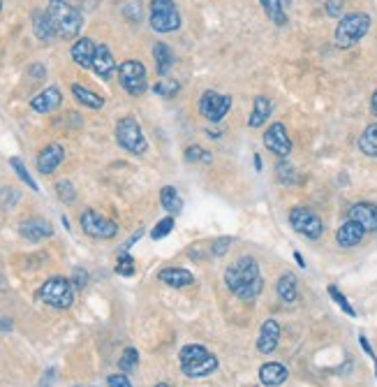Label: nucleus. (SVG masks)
I'll return each instance as SVG.
<instances>
[{
  "label": "nucleus",
  "mask_w": 377,
  "mask_h": 387,
  "mask_svg": "<svg viewBox=\"0 0 377 387\" xmlns=\"http://www.w3.org/2000/svg\"><path fill=\"white\" fill-rule=\"evenodd\" d=\"M225 283H227V288L237 294L239 299L255 301L264 288V279H262V272H259L257 260L250 255H243L237 262H232L225 269Z\"/></svg>",
  "instance_id": "obj_1"
},
{
  "label": "nucleus",
  "mask_w": 377,
  "mask_h": 387,
  "mask_svg": "<svg viewBox=\"0 0 377 387\" xmlns=\"http://www.w3.org/2000/svg\"><path fill=\"white\" fill-rule=\"evenodd\" d=\"M47 14L54 23L56 37L61 40H74L81 35L83 28V16L77 7H72L65 0H49L47 5Z\"/></svg>",
  "instance_id": "obj_2"
},
{
  "label": "nucleus",
  "mask_w": 377,
  "mask_h": 387,
  "mask_svg": "<svg viewBox=\"0 0 377 387\" xmlns=\"http://www.w3.org/2000/svg\"><path fill=\"white\" fill-rule=\"evenodd\" d=\"M179 359H181V369L183 374L188 378H204V376H211L215 369H217V357L211 355L202 343H190V346H183L179 352Z\"/></svg>",
  "instance_id": "obj_3"
},
{
  "label": "nucleus",
  "mask_w": 377,
  "mask_h": 387,
  "mask_svg": "<svg viewBox=\"0 0 377 387\" xmlns=\"http://www.w3.org/2000/svg\"><path fill=\"white\" fill-rule=\"evenodd\" d=\"M371 26H373V19L366 12L345 14L338 21L336 35H333V40H336V47L338 49H352V47L359 45V42H361L368 35Z\"/></svg>",
  "instance_id": "obj_4"
},
{
  "label": "nucleus",
  "mask_w": 377,
  "mask_h": 387,
  "mask_svg": "<svg viewBox=\"0 0 377 387\" xmlns=\"http://www.w3.org/2000/svg\"><path fill=\"white\" fill-rule=\"evenodd\" d=\"M116 141H119L121 149L135 156H144L148 151V141L135 116H123V119H119V123H116Z\"/></svg>",
  "instance_id": "obj_5"
},
{
  "label": "nucleus",
  "mask_w": 377,
  "mask_h": 387,
  "mask_svg": "<svg viewBox=\"0 0 377 387\" xmlns=\"http://www.w3.org/2000/svg\"><path fill=\"white\" fill-rule=\"evenodd\" d=\"M40 299L49 306L65 311L74 304V285L70 279L54 276V279L44 281V285L40 288Z\"/></svg>",
  "instance_id": "obj_6"
},
{
  "label": "nucleus",
  "mask_w": 377,
  "mask_h": 387,
  "mask_svg": "<svg viewBox=\"0 0 377 387\" xmlns=\"http://www.w3.org/2000/svg\"><path fill=\"white\" fill-rule=\"evenodd\" d=\"M148 21L155 33H174L181 28V12L174 0H150Z\"/></svg>",
  "instance_id": "obj_7"
},
{
  "label": "nucleus",
  "mask_w": 377,
  "mask_h": 387,
  "mask_svg": "<svg viewBox=\"0 0 377 387\" xmlns=\"http://www.w3.org/2000/svg\"><path fill=\"white\" fill-rule=\"evenodd\" d=\"M119 81L125 93L130 96H144L148 88V79H146V67L139 61H123L119 65Z\"/></svg>",
  "instance_id": "obj_8"
},
{
  "label": "nucleus",
  "mask_w": 377,
  "mask_h": 387,
  "mask_svg": "<svg viewBox=\"0 0 377 387\" xmlns=\"http://www.w3.org/2000/svg\"><path fill=\"white\" fill-rule=\"evenodd\" d=\"M289 225L294 227V232H299L301 237H306L310 241L320 239L324 234V223L322 218L315 212H310L308 207H294L289 212Z\"/></svg>",
  "instance_id": "obj_9"
},
{
  "label": "nucleus",
  "mask_w": 377,
  "mask_h": 387,
  "mask_svg": "<svg viewBox=\"0 0 377 387\" xmlns=\"http://www.w3.org/2000/svg\"><path fill=\"white\" fill-rule=\"evenodd\" d=\"M79 225L81 230L93 239H114L119 234V225L112 218H104L100 216L93 209H86L81 216H79Z\"/></svg>",
  "instance_id": "obj_10"
},
{
  "label": "nucleus",
  "mask_w": 377,
  "mask_h": 387,
  "mask_svg": "<svg viewBox=\"0 0 377 387\" xmlns=\"http://www.w3.org/2000/svg\"><path fill=\"white\" fill-rule=\"evenodd\" d=\"M229 109H232V96H222L217 91H204L202 98H199V114L211 123L222 121Z\"/></svg>",
  "instance_id": "obj_11"
},
{
  "label": "nucleus",
  "mask_w": 377,
  "mask_h": 387,
  "mask_svg": "<svg viewBox=\"0 0 377 387\" xmlns=\"http://www.w3.org/2000/svg\"><path fill=\"white\" fill-rule=\"evenodd\" d=\"M264 146L278 158H287L292 154V139L280 121L271 123V128L264 132Z\"/></svg>",
  "instance_id": "obj_12"
},
{
  "label": "nucleus",
  "mask_w": 377,
  "mask_h": 387,
  "mask_svg": "<svg viewBox=\"0 0 377 387\" xmlns=\"http://www.w3.org/2000/svg\"><path fill=\"white\" fill-rule=\"evenodd\" d=\"M349 221H354L364 227L366 232H377V204L373 202H357L349 207Z\"/></svg>",
  "instance_id": "obj_13"
},
{
  "label": "nucleus",
  "mask_w": 377,
  "mask_h": 387,
  "mask_svg": "<svg viewBox=\"0 0 377 387\" xmlns=\"http://www.w3.org/2000/svg\"><path fill=\"white\" fill-rule=\"evenodd\" d=\"M63 103V93L58 86H47L42 93H37L35 98L30 100V109L37 114H52L56 112L58 107Z\"/></svg>",
  "instance_id": "obj_14"
},
{
  "label": "nucleus",
  "mask_w": 377,
  "mask_h": 387,
  "mask_svg": "<svg viewBox=\"0 0 377 387\" xmlns=\"http://www.w3.org/2000/svg\"><path fill=\"white\" fill-rule=\"evenodd\" d=\"M65 161V149L61 144H49L37 154V172L40 174H54L58 165Z\"/></svg>",
  "instance_id": "obj_15"
},
{
  "label": "nucleus",
  "mask_w": 377,
  "mask_h": 387,
  "mask_svg": "<svg viewBox=\"0 0 377 387\" xmlns=\"http://www.w3.org/2000/svg\"><path fill=\"white\" fill-rule=\"evenodd\" d=\"M280 343V325L269 318V320H264L262 330H259V336H257V350L262 352V355H271V352L278 348Z\"/></svg>",
  "instance_id": "obj_16"
},
{
  "label": "nucleus",
  "mask_w": 377,
  "mask_h": 387,
  "mask_svg": "<svg viewBox=\"0 0 377 387\" xmlns=\"http://www.w3.org/2000/svg\"><path fill=\"white\" fill-rule=\"evenodd\" d=\"M95 49L97 45L90 37H79L70 49L72 61L77 63L83 70H93V58H95Z\"/></svg>",
  "instance_id": "obj_17"
},
{
  "label": "nucleus",
  "mask_w": 377,
  "mask_h": 387,
  "mask_svg": "<svg viewBox=\"0 0 377 387\" xmlns=\"http://www.w3.org/2000/svg\"><path fill=\"white\" fill-rule=\"evenodd\" d=\"M119 70V65L114 61V54L109 52L107 45H97L95 49V58H93V72L97 74L100 79H112L114 72Z\"/></svg>",
  "instance_id": "obj_18"
},
{
  "label": "nucleus",
  "mask_w": 377,
  "mask_h": 387,
  "mask_svg": "<svg viewBox=\"0 0 377 387\" xmlns=\"http://www.w3.org/2000/svg\"><path fill=\"white\" fill-rule=\"evenodd\" d=\"M364 234H366V230L359 223H354V221H347L342 223L340 227H338V232H336V241H338V246L340 248H354V246H359V243L364 241Z\"/></svg>",
  "instance_id": "obj_19"
},
{
  "label": "nucleus",
  "mask_w": 377,
  "mask_h": 387,
  "mask_svg": "<svg viewBox=\"0 0 377 387\" xmlns=\"http://www.w3.org/2000/svg\"><path fill=\"white\" fill-rule=\"evenodd\" d=\"M21 237L28 239V241H42V239H49L54 234V227L44 218H30V221L21 223L19 227Z\"/></svg>",
  "instance_id": "obj_20"
},
{
  "label": "nucleus",
  "mask_w": 377,
  "mask_h": 387,
  "mask_svg": "<svg viewBox=\"0 0 377 387\" xmlns=\"http://www.w3.org/2000/svg\"><path fill=\"white\" fill-rule=\"evenodd\" d=\"M157 279L164 285H169V288H186V285L195 283V276L183 267H164L162 272L157 274Z\"/></svg>",
  "instance_id": "obj_21"
},
{
  "label": "nucleus",
  "mask_w": 377,
  "mask_h": 387,
  "mask_svg": "<svg viewBox=\"0 0 377 387\" xmlns=\"http://www.w3.org/2000/svg\"><path fill=\"white\" fill-rule=\"evenodd\" d=\"M271 112H273V103L266 96H257L253 100V112H250V119L248 125L250 128H262V125L271 119Z\"/></svg>",
  "instance_id": "obj_22"
},
{
  "label": "nucleus",
  "mask_w": 377,
  "mask_h": 387,
  "mask_svg": "<svg viewBox=\"0 0 377 387\" xmlns=\"http://www.w3.org/2000/svg\"><path fill=\"white\" fill-rule=\"evenodd\" d=\"M289 371L278 362H266V364L259 369V381H262L264 387H278L287 381Z\"/></svg>",
  "instance_id": "obj_23"
},
{
  "label": "nucleus",
  "mask_w": 377,
  "mask_h": 387,
  "mask_svg": "<svg viewBox=\"0 0 377 387\" xmlns=\"http://www.w3.org/2000/svg\"><path fill=\"white\" fill-rule=\"evenodd\" d=\"M32 33L40 42H52L56 37V30H54V23L49 19L47 10H37L32 14Z\"/></svg>",
  "instance_id": "obj_24"
},
{
  "label": "nucleus",
  "mask_w": 377,
  "mask_h": 387,
  "mask_svg": "<svg viewBox=\"0 0 377 387\" xmlns=\"http://www.w3.org/2000/svg\"><path fill=\"white\" fill-rule=\"evenodd\" d=\"M275 292L285 304H294L299 297V281L294 274H282L278 283H275Z\"/></svg>",
  "instance_id": "obj_25"
},
{
  "label": "nucleus",
  "mask_w": 377,
  "mask_h": 387,
  "mask_svg": "<svg viewBox=\"0 0 377 387\" xmlns=\"http://www.w3.org/2000/svg\"><path fill=\"white\" fill-rule=\"evenodd\" d=\"M153 58H155L157 74H160V77H167L169 70L174 67V61H176L169 45H164V42H155L153 45Z\"/></svg>",
  "instance_id": "obj_26"
},
{
  "label": "nucleus",
  "mask_w": 377,
  "mask_h": 387,
  "mask_svg": "<svg viewBox=\"0 0 377 387\" xmlns=\"http://www.w3.org/2000/svg\"><path fill=\"white\" fill-rule=\"evenodd\" d=\"M160 204L167 214L172 216H179L183 212V200L179 195V190H176L174 186H164L160 188Z\"/></svg>",
  "instance_id": "obj_27"
},
{
  "label": "nucleus",
  "mask_w": 377,
  "mask_h": 387,
  "mask_svg": "<svg viewBox=\"0 0 377 387\" xmlns=\"http://www.w3.org/2000/svg\"><path fill=\"white\" fill-rule=\"evenodd\" d=\"M72 96L77 98V103H81L83 107H88V109H102L104 107V98L93 93V91L83 88L81 83H72Z\"/></svg>",
  "instance_id": "obj_28"
},
{
  "label": "nucleus",
  "mask_w": 377,
  "mask_h": 387,
  "mask_svg": "<svg viewBox=\"0 0 377 387\" xmlns=\"http://www.w3.org/2000/svg\"><path fill=\"white\" fill-rule=\"evenodd\" d=\"M359 149H361L364 156L375 158L377 161V123L368 125V128L361 132V137H359Z\"/></svg>",
  "instance_id": "obj_29"
},
{
  "label": "nucleus",
  "mask_w": 377,
  "mask_h": 387,
  "mask_svg": "<svg viewBox=\"0 0 377 387\" xmlns=\"http://www.w3.org/2000/svg\"><path fill=\"white\" fill-rule=\"evenodd\" d=\"M264 7V14L275 23V26H285L287 23V12H285L282 0H259Z\"/></svg>",
  "instance_id": "obj_30"
},
{
  "label": "nucleus",
  "mask_w": 377,
  "mask_h": 387,
  "mask_svg": "<svg viewBox=\"0 0 377 387\" xmlns=\"http://www.w3.org/2000/svg\"><path fill=\"white\" fill-rule=\"evenodd\" d=\"M10 167H12V170L16 172V176H19V179L23 181V183H26V186L30 188V190H40V186H37V181L35 179H32V176H30V172L26 170V165H23V161H21V158H10Z\"/></svg>",
  "instance_id": "obj_31"
},
{
  "label": "nucleus",
  "mask_w": 377,
  "mask_h": 387,
  "mask_svg": "<svg viewBox=\"0 0 377 387\" xmlns=\"http://www.w3.org/2000/svg\"><path fill=\"white\" fill-rule=\"evenodd\" d=\"M186 161L188 163H211L213 161V156H211V151L204 149V146H199V144H192L186 149Z\"/></svg>",
  "instance_id": "obj_32"
},
{
  "label": "nucleus",
  "mask_w": 377,
  "mask_h": 387,
  "mask_svg": "<svg viewBox=\"0 0 377 387\" xmlns=\"http://www.w3.org/2000/svg\"><path fill=\"white\" fill-rule=\"evenodd\" d=\"M137 364H139V352H137L135 348H125V350H123V355H121V359H119L121 371H123V374H132V371L137 369Z\"/></svg>",
  "instance_id": "obj_33"
},
{
  "label": "nucleus",
  "mask_w": 377,
  "mask_h": 387,
  "mask_svg": "<svg viewBox=\"0 0 377 387\" xmlns=\"http://www.w3.org/2000/svg\"><path fill=\"white\" fill-rule=\"evenodd\" d=\"M275 174H278V181L280 183H297V172H294V167H292L287 163V158H280L278 165H275Z\"/></svg>",
  "instance_id": "obj_34"
},
{
  "label": "nucleus",
  "mask_w": 377,
  "mask_h": 387,
  "mask_svg": "<svg viewBox=\"0 0 377 387\" xmlns=\"http://www.w3.org/2000/svg\"><path fill=\"white\" fill-rule=\"evenodd\" d=\"M326 290H329V297H331L333 301H336V304H338V306H340L342 311H345L347 316H352V318L357 316V311L352 308V304H349V301H347V297H345V294H342V292L338 290V285H329V288H326Z\"/></svg>",
  "instance_id": "obj_35"
},
{
  "label": "nucleus",
  "mask_w": 377,
  "mask_h": 387,
  "mask_svg": "<svg viewBox=\"0 0 377 387\" xmlns=\"http://www.w3.org/2000/svg\"><path fill=\"white\" fill-rule=\"evenodd\" d=\"M56 192H58V197H61V202H65V204H72V202L77 200V190H74L72 181H68V179L56 183Z\"/></svg>",
  "instance_id": "obj_36"
},
{
  "label": "nucleus",
  "mask_w": 377,
  "mask_h": 387,
  "mask_svg": "<svg viewBox=\"0 0 377 387\" xmlns=\"http://www.w3.org/2000/svg\"><path fill=\"white\" fill-rule=\"evenodd\" d=\"M116 274H121V276L135 274V260H132V255L128 253V250H121L119 262H116Z\"/></svg>",
  "instance_id": "obj_37"
},
{
  "label": "nucleus",
  "mask_w": 377,
  "mask_h": 387,
  "mask_svg": "<svg viewBox=\"0 0 377 387\" xmlns=\"http://www.w3.org/2000/svg\"><path fill=\"white\" fill-rule=\"evenodd\" d=\"M179 91H181L179 81H157V83H153V93L162 96V98H174Z\"/></svg>",
  "instance_id": "obj_38"
},
{
  "label": "nucleus",
  "mask_w": 377,
  "mask_h": 387,
  "mask_svg": "<svg viewBox=\"0 0 377 387\" xmlns=\"http://www.w3.org/2000/svg\"><path fill=\"white\" fill-rule=\"evenodd\" d=\"M172 230H174V216H167V218H162V221L153 227L150 237H153L155 241H157V239H164V237H169V232H172Z\"/></svg>",
  "instance_id": "obj_39"
},
{
  "label": "nucleus",
  "mask_w": 377,
  "mask_h": 387,
  "mask_svg": "<svg viewBox=\"0 0 377 387\" xmlns=\"http://www.w3.org/2000/svg\"><path fill=\"white\" fill-rule=\"evenodd\" d=\"M232 243H234V239H232V237H217V239L211 243V255H213V258H222V255H227V250L232 248Z\"/></svg>",
  "instance_id": "obj_40"
},
{
  "label": "nucleus",
  "mask_w": 377,
  "mask_h": 387,
  "mask_svg": "<svg viewBox=\"0 0 377 387\" xmlns=\"http://www.w3.org/2000/svg\"><path fill=\"white\" fill-rule=\"evenodd\" d=\"M107 385L109 387H132V383L128 381V376L125 374H114L107 378Z\"/></svg>",
  "instance_id": "obj_41"
},
{
  "label": "nucleus",
  "mask_w": 377,
  "mask_h": 387,
  "mask_svg": "<svg viewBox=\"0 0 377 387\" xmlns=\"http://www.w3.org/2000/svg\"><path fill=\"white\" fill-rule=\"evenodd\" d=\"M86 283H88V274L83 272V269H74V274H72L74 288H86Z\"/></svg>",
  "instance_id": "obj_42"
},
{
  "label": "nucleus",
  "mask_w": 377,
  "mask_h": 387,
  "mask_svg": "<svg viewBox=\"0 0 377 387\" xmlns=\"http://www.w3.org/2000/svg\"><path fill=\"white\" fill-rule=\"evenodd\" d=\"M342 12V0H326V14L338 16Z\"/></svg>",
  "instance_id": "obj_43"
},
{
  "label": "nucleus",
  "mask_w": 377,
  "mask_h": 387,
  "mask_svg": "<svg viewBox=\"0 0 377 387\" xmlns=\"http://www.w3.org/2000/svg\"><path fill=\"white\" fill-rule=\"evenodd\" d=\"M359 343H361V348L366 350V355H368V357H371V359L375 362V374H377V357H375V352H373V348H371V343H368V339H366L364 334L359 336Z\"/></svg>",
  "instance_id": "obj_44"
},
{
  "label": "nucleus",
  "mask_w": 377,
  "mask_h": 387,
  "mask_svg": "<svg viewBox=\"0 0 377 387\" xmlns=\"http://www.w3.org/2000/svg\"><path fill=\"white\" fill-rule=\"evenodd\" d=\"M30 77H32V79H44V77H47V67H44V65H40V63L30 65Z\"/></svg>",
  "instance_id": "obj_45"
},
{
  "label": "nucleus",
  "mask_w": 377,
  "mask_h": 387,
  "mask_svg": "<svg viewBox=\"0 0 377 387\" xmlns=\"http://www.w3.org/2000/svg\"><path fill=\"white\" fill-rule=\"evenodd\" d=\"M0 332H12V320H7V318H0Z\"/></svg>",
  "instance_id": "obj_46"
},
{
  "label": "nucleus",
  "mask_w": 377,
  "mask_h": 387,
  "mask_svg": "<svg viewBox=\"0 0 377 387\" xmlns=\"http://www.w3.org/2000/svg\"><path fill=\"white\" fill-rule=\"evenodd\" d=\"M371 109H373V114L377 116V91H375L373 98H371Z\"/></svg>",
  "instance_id": "obj_47"
},
{
  "label": "nucleus",
  "mask_w": 377,
  "mask_h": 387,
  "mask_svg": "<svg viewBox=\"0 0 377 387\" xmlns=\"http://www.w3.org/2000/svg\"><path fill=\"white\" fill-rule=\"evenodd\" d=\"M294 260L299 262V267H306V262H304V258H301V253H294Z\"/></svg>",
  "instance_id": "obj_48"
},
{
  "label": "nucleus",
  "mask_w": 377,
  "mask_h": 387,
  "mask_svg": "<svg viewBox=\"0 0 377 387\" xmlns=\"http://www.w3.org/2000/svg\"><path fill=\"white\" fill-rule=\"evenodd\" d=\"M255 167H257V172L262 170V158H259V156H255Z\"/></svg>",
  "instance_id": "obj_49"
},
{
  "label": "nucleus",
  "mask_w": 377,
  "mask_h": 387,
  "mask_svg": "<svg viewBox=\"0 0 377 387\" xmlns=\"http://www.w3.org/2000/svg\"><path fill=\"white\" fill-rule=\"evenodd\" d=\"M155 387H169V385H167V383H157Z\"/></svg>",
  "instance_id": "obj_50"
},
{
  "label": "nucleus",
  "mask_w": 377,
  "mask_h": 387,
  "mask_svg": "<svg viewBox=\"0 0 377 387\" xmlns=\"http://www.w3.org/2000/svg\"><path fill=\"white\" fill-rule=\"evenodd\" d=\"M292 3V0H282V5H289Z\"/></svg>",
  "instance_id": "obj_51"
},
{
  "label": "nucleus",
  "mask_w": 377,
  "mask_h": 387,
  "mask_svg": "<svg viewBox=\"0 0 377 387\" xmlns=\"http://www.w3.org/2000/svg\"><path fill=\"white\" fill-rule=\"evenodd\" d=\"M0 10H3V0H0Z\"/></svg>",
  "instance_id": "obj_52"
},
{
  "label": "nucleus",
  "mask_w": 377,
  "mask_h": 387,
  "mask_svg": "<svg viewBox=\"0 0 377 387\" xmlns=\"http://www.w3.org/2000/svg\"><path fill=\"white\" fill-rule=\"evenodd\" d=\"M0 285H3V279H0Z\"/></svg>",
  "instance_id": "obj_53"
}]
</instances>
